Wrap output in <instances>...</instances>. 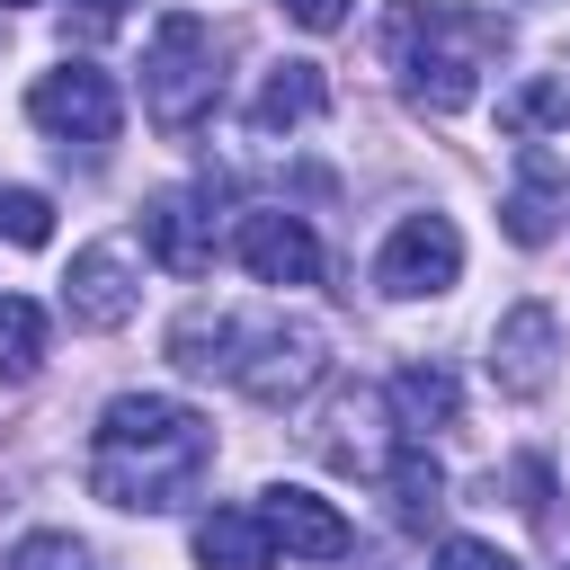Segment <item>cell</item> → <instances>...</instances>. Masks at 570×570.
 <instances>
[{
    "label": "cell",
    "instance_id": "obj_20",
    "mask_svg": "<svg viewBox=\"0 0 570 570\" xmlns=\"http://www.w3.org/2000/svg\"><path fill=\"white\" fill-rule=\"evenodd\" d=\"M9 570H80V543H71V534H27V543L9 552Z\"/></svg>",
    "mask_w": 570,
    "mask_h": 570
},
{
    "label": "cell",
    "instance_id": "obj_17",
    "mask_svg": "<svg viewBox=\"0 0 570 570\" xmlns=\"http://www.w3.org/2000/svg\"><path fill=\"white\" fill-rule=\"evenodd\" d=\"M499 223H508L517 249H543V240H552V160H525V178H517V196L499 205Z\"/></svg>",
    "mask_w": 570,
    "mask_h": 570
},
{
    "label": "cell",
    "instance_id": "obj_19",
    "mask_svg": "<svg viewBox=\"0 0 570 570\" xmlns=\"http://www.w3.org/2000/svg\"><path fill=\"white\" fill-rule=\"evenodd\" d=\"M0 232H9L18 249H45V240H53V205H45L36 187H9V196H0Z\"/></svg>",
    "mask_w": 570,
    "mask_h": 570
},
{
    "label": "cell",
    "instance_id": "obj_10",
    "mask_svg": "<svg viewBox=\"0 0 570 570\" xmlns=\"http://www.w3.org/2000/svg\"><path fill=\"white\" fill-rule=\"evenodd\" d=\"M62 303H71V321L116 330V321L134 312V258H125V240H89V249L71 258V276H62Z\"/></svg>",
    "mask_w": 570,
    "mask_h": 570
},
{
    "label": "cell",
    "instance_id": "obj_5",
    "mask_svg": "<svg viewBox=\"0 0 570 570\" xmlns=\"http://www.w3.org/2000/svg\"><path fill=\"white\" fill-rule=\"evenodd\" d=\"M27 116L45 125V134H62V142H80V151H98V142H116V80L107 71H89V62H62V71H45L36 89H27Z\"/></svg>",
    "mask_w": 570,
    "mask_h": 570
},
{
    "label": "cell",
    "instance_id": "obj_11",
    "mask_svg": "<svg viewBox=\"0 0 570 570\" xmlns=\"http://www.w3.org/2000/svg\"><path fill=\"white\" fill-rule=\"evenodd\" d=\"M142 249L169 267V276H205L214 267V214L196 196H151L142 205Z\"/></svg>",
    "mask_w": 570,
    "mask_h": 570
},
{
    "label": "cell",
    "instance_id": "obj_23",
    "mask_svg": "<svg viewBox=\"0 0 570 570\" xmlns=\"http://www.w3.org/2000/svg\"><path fill=\"white\" fill-rule=\"evenodd\" d=\"M285 18H294V27H312V36H330V27L347 18V0H285Z\"/></svg>",
    "mask_w": 570,
    "mask_h": 570
},
{
    "label": "cell",
    "instance_id": "obj_7",
    "mask_svg": "<svg viewBox=\"0 0 570 570\" xmlns=\"http://www.w3.org/2000/svg\"><path fill=\"white\" fill-rule=\"evenodd\" d=\"M552 356H561V321H552V303H517V312H499V330H490V383H499L508 401H534V392L552 383Z\"/></svg>",
    "mask_w": 570,
    "mask_h": 570
},
{
    "label": "cell",
    "instance_id": "obj_21",
    "mask_svg": "<svg viewBox=\"0 0 570 570\" xmlns=\"http://www.w3.org/2000/svg\"><path fill=\"white\" fill-rule=\"evenodd\" d=\"M436 570H517L499 543H481V534H445L436 543Z\"/></svg>",
    "mask_w": 570,
    "mask_h": 570
},
{
    "label": "cell",
    "instance_id": "obj_22",
    "mask_svg": "<svg viewBox=\"0 0 570 570\" xmlns=\"http://www.w3.org/2000/svg\"><path fill=\"white\" fill-rule=\"evenodd\" d=\"M62 27H80V36H116V27H125V0H71Z\"/></svg>",
    "mask_w": 570,
    "mask_h": 570
},
{
    "label": "cell",
    "instance_id": "obj_15",
    "mask_svg": "<svg viewBox=\"0 0 570 570\" xmlns=\"http://www.w3.org/2000/svg\"><path fill=\"white\" fill-rule=\"evenodd\" d=\"M392 419H401V436H436V428H454V374L445 365H401L392 374Z\"/></svg>",
    "mask_w": 570,
    "mask_h": 570
},
{
    "label": "cell",
    "instance_id": "obj_13",
    "mask_svg": "<svg viewBox=\"0 0 570 570\" xmlns=\"http://www.w3.org/2000/svg\"><path fill=\"white\" fill-rule=\"evenodd\" d=\"M267 552H276V534H267L258 508H214V517H196V561H205V570H267Z\"/></svg>",
    "mask_w": 570,
    "mask_h": 570
},
{
    "label": "cell",
    "instance_id": "obj_16",
    "mask_svg": "<svg viewBox=\"0 0 570 570\" xmlns=\"http://www.w3.org/2000/svg\"><path fill=\"white\" fill-rule=\"evenodd\" d=\"M383 490H392V517H401V525H428V517L445 508V472H436V454H428L419 436H401V445H392Z\"/></svg>",
    "mask_w": 570,
    "mask_h": 570
},
{
    "label": "cell",
    "instance_id": "obj_8",
    "mask_svg": "<svg viewBox=\"0 0 570 570\" xmlns=\"http://www.w3.org/2000/svg\"><path fill=\"white\" fill-rule=\"evenodd\" d=\"M232 258L258 276V285H312L321 276V240H312V223L303 214H240V232H232Z\"/></svg>",
    "mask_w": 570,
    "mask_h": 570
},
{
    "label": "cell",
    "instance_id": "obj_9",
    "mask_svg": "<svg viewBox=\"0 0 570 570\" xmlns=\"http://www.w3.org/2000/svg\"><path fill=\"white\" fill-rule=\"evenodd\" d=\"M258 517H267V534H276L294 561H347V552H356L347 517H338L330 499H312V490H285V481H276V490L258 499Z\"/></svg>",
    "mask_w": 570,
    "mask_h": 570
},
{
    "label": "cell",
    "instance_id": "obj_4",
    "mask_svg": "<svg viewBox=\"0 0 570 570\" xmlns=\"http://www.w3.org/2000/svg\"><path fill=\"white\" fill-rule=\"evenodd\" d=\"M321 330L312 321H232V356H223V374L249 392V401H267V410H285V401H303L312 383H321Z\"/></svg>",
    "mask_w": 570,
    "mask_h": 570
},
{
    "label": "cell",
    "instance_id": "obj_18",
    "mask_svg": "<svg viewBox=\"0 0 570 570\" xmlns=\"http://www.w3.org/2000/svg\"><path fill=\"white\" fill-rule=\"evenodd\" d=\"M45 365V312L27 294H0V383H27Z\"/></svg>",
    "mask_w": 570,
    "mask_h": 570
},
{
    "label": "cell",
    "instance_id": "obj_2",
    "mask_svg": "<svg viewBox=\"0 0 570 570\" xmlns=\"http://www.w3.org/2000/svg\"><path fill=\"white\" fill-rule=\"evenodd\" d=\"M499 45H508V27L490 9H463V0H392V18H383V53H392V71L410 80V98L428 116L472 107L481 62Z\"/></svg>",
    "mask_w": 570,
    "mask_h": 570
},
{
    "label": "cell",
    "instance_id": "obj_14",
    "mask_svg": "<svg viewBox=\"0 0 570 570\" xmlns=\"http://www.w3.org/2000/svg\"><path fill=\"white\" fill-rule=\"evenodd\" d=\"M499 134L508 142H543V134H570V71H534L499 98Z\"/></svg>",
    "mask_w": 570,
    "mask_h": 570
},
{
    "label": "cell",
    "instance_id": "obj_1",
    "mask_svg": "<svg viewBox=\"0 0 570 570\" xmlns=\"http://www.w3.org/2000/svg\"><path fill=\"white\" fill-rule=\"evenodd\" d=\"M214 463V428L169 392H125L98 410L89 436V490L107 508H178Z\"/></svg>",
    "mask_w": 570,
    "mask_h": 570
},
{
    "label": "cell",
    "instance_id": "obj_6",
    "mask_svg": "<svg viewBox=\"0 0 570 570\" xmlns=\"http://www.w3.org/2000/svg\"><path fill=\"white\" fill-rule=\"evenodd\" d=\"M463 276V232L445 223V214H410V223H392V240L374 249V285L383 294H445Z\"/></svg>",
    "mask_w": 570,
    "mask_h": 570
},
{
    "label": "cell",
    "instance_id": "obj_3",
    "mask_svg": "<svg viewBox=\"0 0 570 570\" xmlns=\"http://www.w3.org/2000/svg\"><path fill=\"white\" fill-rule=\"evenodd\" d=\"M214 89H223V71H214L205 18H196V9H169V18L151 27V53H142V116H151L160 134H196L205 107H214Z\"/></svg>",
    "mask_w": 570,
    "mask_h": 570
},
{
    "label": "cell",
    "instance_id": "obj_12",
    "mask_svg": "<svg viewBox=\"0 0 570 570\" xmlns=\"http://www.w3.org/2000/svg\"><path fill=\"white\" fill-rule=\"evenodd\" d=\"M321 107H330V89H321V62H276V71H267V89L249 98V134H258V142H276V134L312 125Z\"/></svg>",
    "mask_w": 570,
    "mask_h": 570
}]
</instances>
